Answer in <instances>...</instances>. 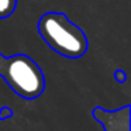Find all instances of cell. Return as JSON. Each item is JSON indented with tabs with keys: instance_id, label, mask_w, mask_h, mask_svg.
<instances>
[{
	"instance_id": "1",
	"label": "cell",
	"mask_w": 131,
	"mask_h": 131,
	"mask_svg": "<svg viewBox=\"0 0 131 131\" xmlns=\"http://www.w3.org/2000/svg\"><path fill=\"white\" fill-rule=\"evenodd\" d=\"M38 32L49 48L69 59L80 58L88 51L85 32L63 13H45L38 21Z\"/></svg>"
},
{
	"instance_id": "2",
	"label": "cell",
	"mask_w": 131,
	"mask_h": 131,
	"mask_svg": "<svg viewBox=\"0 0 131 131\" xmlns=\"http://www.w3.org/2000/svg\"><path fill=\"white\" fill-rule=\"evenodd\" d=\"M0 76L16 94L26 100L37 99L45 89V79L41 68L24 54L4 57L0 66Z\"/></svg>"
},
{
	"instance_id": "3",
	"label": "cell",
	"mask_w": 131,
	"mask_h": 131,
	"mask_svg": "<svg viewBox=\"0 0 131 131\" xmlns=\"http://www.w3.org/2000/svg\"><path fill=\"white\" fill-rule=\"evenodd\" d=\"M93 116L103 124L104 131H130V106L114 111H106L97 107L93 110Z\"/></svg>"
},
{
	"instance_id": "4",
	"label": "cell",
	"mask_w": 131,
	"mask_h": 131,
	"mask_svg": "<svg viewBox=\"0 0 131 131\" xmlns=\"http://www.w3.org/2000/svg\"><path fill=\"white\" fill-rule=\"evenodd\" d=\"M17 0H0V18L10 17L16 10Z\"/></svg>"
},
{
	"instance_id": "5",
	"label": "cell",
	"mask_w": 131,
	"mask_h": 131,
	"mask_svg": "<svg viewBox=\"0 0 131 131\" xmlns=\"http://www.w3.org/2000/svg\"><path fill=\"white\" fill-rule=\"evenodd\" d=\"M116 78H117V80H124L125 79L124 72H123V71H117L116 72Z\"/></svg>"
},
{
	"instance_id": "6",
	"label": "cell",
	"mask_w": 131,
	"mask_h": 131,
	"mask_svg": "<svg viewBox=\"0 0 131 131\" xmlns=\"http://www.w3.org/2000/svg\"><path fill=\"white\" fill-rule=\"evenodd\" d=\"M4 114H7V117L12 116V111L9 110V108H3L2 110V114H0V118H4Z\"/></svg>"
}]
</instances>
